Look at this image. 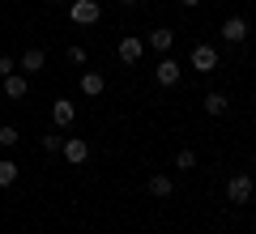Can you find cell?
Here are the masks:
<instances>
[{
	"instance_id": "1",
	"label": "cell",
	"mask_w": 256,
	"mask_h": 234,
	"mask_svg": "<svg viewBox=\"0 0 256 234\" xmlns=\"http://www.w3.org/2000/svg\"><path fill=\"white\" fill-rule=\"evenodd\" d=\"M68 17H73L77 26H94V21L102 17V4L98 0H73V4H68Z\"/></svg>"
},
{
	"instance_id": "2",
	"label": "cell",
	"mask_w": 256,
	"mask_h": 234,
	"mask_svg": "<svg viewBox=\"0 0 256 234\" xmlns=\"http://www.w3.org/2000/svg\"><path fill=\"white\" fill-rule=\"evenodd\" d=\"M226 200L230 205H248L252 200V175H230L226 179Z\"/></svg>"
},
{
	"instance_id": "3",
	"label": "cell",
	"mask_w": 256,
	"mask_h": 234,
	"mask_svg": "<svg viewBox=\"0 0 256 234\" xmlns=\"http://www.w3.org/2000/svg\"><path fill=\"white\" fill-rule=\"evenodd\" d=\"M192 68H196V72H214V68H218V51H214L210 43H196V47H192Z\"/></svg>"
},
{
	"instance_id": "4",
	"label": "cell",
	"mask_w": 256,
	"mask_h": 234,
	"mask_svg": "<svg viewBox=\"0 0 256 234\" xmlns=\"http://www.w3.org/2000/svg\"><path fill=\"white\" fill-rule=\"evenodd\" d=\"M146 192H150V196H158V200H166L175 192V179L166 171H158V175H150V179H146Z\"/></svg>"
},
{
	"instance_id": "5",
	"label": "cell",
	"mask_w": 256,
	"mask_h": 234,
	"mask_svg": "<svg viewBox=\"0 0 256 234\" xmlns=\"http://www.w3.org/2000/svg\"><path fill=\"white\" fill-rule=\"evenodd\" d=\"M60 153H64V158H68V162H73V166H82L86 158H90V145H86L82 136H68V141L60 145Z\"/></svg>"
},
{
	"instance_id": "6",
	"label": "cell",
	"mask_w": 256,
	"mask_h": 234,
	"mask_svg": "<svg viewBox=\"0 0 256 234\" xmlns=\"http://www.w3.org/2000/svg\"><path fill=\"white\" fill-rule=\"evenodd\" d=\"M52 119H56V128H68V124L77 119V102H73V98H56Z\"/></svg>"
},
{
	"instance_id": "7",
	"label": "cell",
	"mask_w": 256,
	"mask_h": 234,
	"mask_svg": "<svg viewBox=\"0 0 256 234\" xmlns=\"http://www.w3.org/2000/svg\"><path fill=\"white\" fill-rule=\"evenodd\" d=\"M141 55H146V43H141L137 34H128V38H120V60H124V64H137Z\"/></svg>"
},
{
	"instance_id": "8",
	"label": "cell",
	"mask_w": 256,
	"mask_h": 234,
	"mask_svg": "<svg viewBox=\"0 0 256 234\" xmlns=\"http://www.w3.org/2000/svg\"><path fill=\"white\" fill-rule=\"evenodd\" d=\"M222 38L226 43H244L248 38V17H226L222 21Z\"/></svg>"
},
{
	"instance_id": "9",
	"label": "cell",
	"mask_w": 256,
	"mask_h": 234,
	"mask_svg": "<svg viewBox=\"0 0 256 234\" xmlns=\"http://www.w3.org/2000/svg\"><path fill=\"white\" fill-rule=\"evenodd\" d=\"M0 81H4V98H26V77H22V72H9V77H0Z\"/></svg>"
},
{
	"instance_id": "10",
	"label": "cell",
	"mask_w": 256,
	"mask_h": 234,
	"mask_svg": "<svg viewBox=\"0 0 256 234\" xmlns=\"http://www.w3.org/2000/svg\"><path fill=\"white\" fill-rule=\"evenodd\" d=\"M154 77H158V85H175V81H180V64H175V60H158Z\"/></svg>"
},
{
	"instance_id": "11",
	"label": "cell",
	"mask_w": 256,
	"mask_h": 234,
	"mask_svg": "<svg viewBox=\"0 0 256 234\" xmlns=\"http://www.w3.org/2000/svg\"><path fill=\"white\" fill-rule=\"evenodd\" d=\"M171 43H175V30H166V26H158L154 34H150V47H154V51H171Z\"/></svg>"
},
{
	"instance_id": "12",
	"label": "cell",
	"mask_w": 256,
	"mask_h": 234,
	"mask_svg": "<svg viewBox=\"0 0 256 234\" xmlns=\"http://www.w3.org/2000/svg\"><path fill=\"white\" fill-rule=\"evenodd\" d=\"M201 107H205V115H226V107H230V102H226V94H205V102H201Z\"/></svg>"
},
{
	"instance_id": "13",
	"label": "cell",
	"mask_w": 256,
	"mask_h": 234,
	"mask_svg": "<svg viewBox=\"0 0 256 234\" xmlns=\"http://www.w3.org/2000/svg\"><path fill=\"white\" fill-rule=\"evenodd\" d=\"M43 64H47V55L38 51V47H30V51L22 55V68H26V72H43Z\"/></svg>"
},
{
	"instance_id": "14",
	"label": "cell",
	"mask_w": 256,
	"mask_h": 234,
	"mask_svg": "<svg viewBox=\"0 0 256 234\" xmlns=\"http://www.w3.org/2000/svg\"><path fill=\"white\" fill-rule=\"evenodd\" d=\"M18 162H9V158H0V188H13V183H18Z\"/></svg>"
},
{
	"instance_id": "15",
	"label": "cell",
	"mask_w": 256,
	"mask_h": 234,
	"mask_svg": "<svg viewBox=\"0 0 256 234\" xmlns=\"http://www.w3.org/2000/svg\"><path fill=\"white\" fill-rule=\"evenodd\" d=\"M102 85H107V81H102V72H86V77H82V94H90V98L102 94Z\"/></svg>"
},
{
	"instance_id": "16",
	"label": "cell",
	"mask_w": 256,
	"mask_h": 234,
	"mask_svg": "<svg viewBox=\"0 0 256 234\" xmlns=\"http://www.w3.org/2000/svg\"><path fill=\"white\" fill-rule=\"evenodd\" d=\"M18 141H22V136H18V128H13V124H4V128H0V145H4V149H13Z\"/></svg>"
},
{
	"instance_id": "17",
	"label": "cell",
	"mask_w": 256,
	"mask_h": 234,
	"mask_svg": "<svg viewBox=\"0 0 256 234\" xmlns=\"http://www.w3.org/2000/svg\"><path fill=\"white\" fill-rule=\"evenodd\" d=\"M175 166H180V171H192V166H196V153H192V149H180V153H175Z\"/></svg>"
},
{
	"instance_id": "18",
	"label": "cell",
	"mask_w": 256,
	"mask_h": 234,
	"mask_svg": "<svg viewBox=\"0 0 256 234\" xmlns=\"http://www.w3.org/2000/svg\"><path fill=\"white\" fill-rule=\"evenodd\" d=\"M60 145H64L60 132H47V136H43V149H47V153H60Z\"/></svg>"
},
{
	"instance_id": "19",
	"label": "cell",
	"mask_w": 256,
	"mask_h": 234,
	"mask_svg": "<svg viewBox=\"0 0 256 234\" xmlns=\"http://www.w3.org/2000/svg\"><path fill=\"white\" fill-rule=\"evenodd\" d=\"M68 64H86V47H68Z\"/></svg>"
},
{
	"instance_id": "20",
	"label": "cell",
	"mask_w": 256,
	"mask_h": 234,
	"mask_svg": "<svg viewBox=\"0 0 256 234\" xmlns=\"http://www.w3.org/2000/svg\"><path fill=\"white\" fill-rule=\"evenodd\" d=\"M13 68H18V64H13V60H9V55H0V77H9V72H13Z\"/></svg>"
},
{
	"instance_id": "21",
	"label": "cell",
	"mask_w": 256,
	"mask_h": 234,
	"mask_svg": "<svg viewBox=\"0 0 256 234\" xmlns=\"http://www.w3.org/2000/svg\"><path fill=\"white\" fill-rule=\"evenodd\" d=\"M180 4L184 9H196V4H205V0H180Z\"/></svg>"
},
{
	"instance_id": "22",
	"label": "cell",
	"mask_w": 256,
	"mask_h": 234,
	"mask_svg": "<svg viewBox=\"0 0 256 234\" xmlns=\"http://www.w3.org/2000/svg\"><path fill=\"white\" fill-rule=\"evenodd\" d=\"M120 4H137V0H120Z\"/></svg>"
},
{
	"instance_id": "23",
	"label": "cell",
	"mask_w": 256,
	"mask_h": 234,
	"mask_svg": "<svg viewBox=\"0 0 256 234\" xmlns=\"http://www.w3.org/2000/svg\"><path fill=\"white\" fill-rule=\"evenodd\" d=\"M252 171H256V153H252Z\"/></svg>"
}]
</instances>
